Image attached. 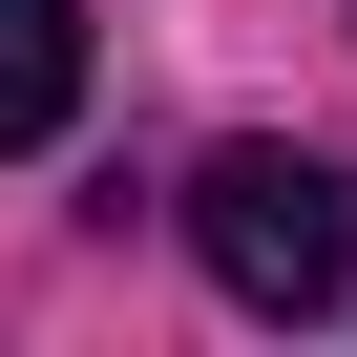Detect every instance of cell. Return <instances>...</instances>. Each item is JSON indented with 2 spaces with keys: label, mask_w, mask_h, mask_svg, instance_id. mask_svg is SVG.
<instances>
[{
  "label": "cell",
  "mask_w": 357,
  "mask_h": 357,
  "mask_svg": "<svg viewBox=\"0 0 357 357\" xmlns=\"http://www.w3.org/2000/svg\"><path fill=\"white\" fill-rule=\"evenodd\" d=\"M190 252H211V294L231 315H357V168L336 147H211L190 168Z\"/></svg>",
  "instance_id": "1"
},
{
  "label": "cell",
  "mask_w": 357,
  "mask_h": 357,
  "mask_svg": "<svg viewBox=\"0 0 357 357\" xmlns=\"http://www.w3.org/2000/svg\"><path fill=\"white\" fill-rule=\"evenodd\" d=\"M84 105V0H0V147H63Z\"/></svg>",
  "instance_id": "2"
}]
</instances>
